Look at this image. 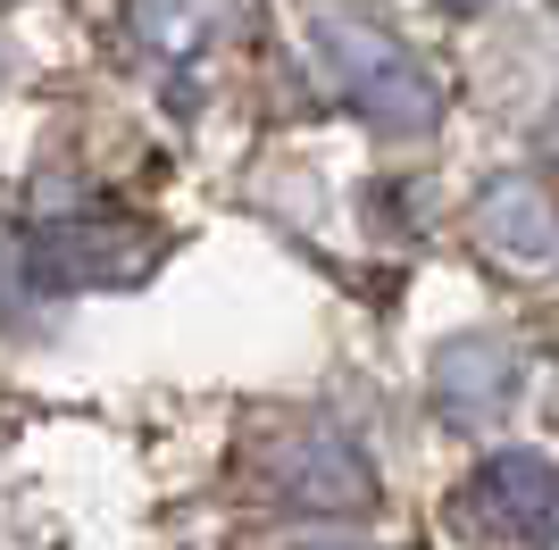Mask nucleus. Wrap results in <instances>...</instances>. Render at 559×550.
Segmentation results:
<instances>
[{"label":"nucleus","instance_id":"obj_1","mask_svg":"<svg viewBox=\"0 0 559 550\" xmlns=\"http://www.w3.org/2000/svg\"><path fill=\"white\" fill-rule=\"evenodd\" d=\"M309 50H318V75L343 92V109H359L376 134H426L443 117V92L426 75V59L401 34H384L376 17H318L309 25Z\"/></svg>","mask_w":559,"mask_h":550},{"label":"nucleus","instance_id":"obj_2","mask_svg":"<svg viewBox=\"0 0 559 550\" xmlns=\"http://www.w3.org/2000/svg\"><path fill=\"white\" fill-rule=\"evenodd\" d=\"M259 0H126V34L167 92H192L226 50L251 43Z\"/></svg>","mask_w":559,"mask_h":550},{"label":"nucleus","instance_id":"obj_3","mask_svg":"<svg viewBox=\"0 0 559 550\" xmlns=\"http://www.w3.org/2000/svg\"><path fill=\"white\" fill-rule=\"evenodd\" d=\"M551 458L543 451H492L476 476L460 483L451 501V526L467 542H492V550H526L543 526H551Z\"/></svg>","mask_w":559,"mask_h":550},{"label":"nucleus","instance_id":"obj_4","mask_svg":"<svg viewBox=\"0 0 559 550\" xmlns=\"http://www.w3.org/2000/svg\"><path fill=\"white\" fill-rule=\"evenodd\" d=\"M276 483L293 492V509H318V517H350V509L376 501L368 451H359V442H343V434H326V426H309L301 442H284Z\"/></svg>","mask_w":559,"mask_h":550},{"label":"nucleus","instance_id":"obj_5","mask_svg":"<svg viewBox=\"0 0 559 550\" xmlns=\"http://www.w3.org/2000/svg\"><path fill=\"white\" fill-rule=\"evenodd\" d=\"M142 259H151V234L142 226H50V234H34L25 275L34 284H117Z\"/></svg>","mask_w":559,"mask_h":550},{"label":"nucleus","instance_id":"obj_6","mask_svg":"<svg viewBox=\"0 0 559 550\" xmlns=\"http://www.w3.org/2000/svg\"><path fill=\"white\" fill-rule=\"evenodd\" d=\"M518 384H526V359H518L510 343H492V334H467V343L435 350V392H443V409L460 417V426L501 417L518 400Z\"/></svg>","mask_w":559,"mask_h":550},{"label":"nucleus","instance_id":"obj_7","mask_svg":"<svg viewBox=\"0 0 559 550\" xmlns=\"http://www.w3.org/2000/svg\"><path fill=\"white\" fill-rule=\"evenodd\" d=\"M476 234H485V251H492V259H510L518 275L551 267V208H543V192H535L526 176H501V183H485Z\"/></svg>","mask_w":559,"mask_h":550},{"label":"nucleus","instance_id":"obj_8","mask_svg":"<svg viewBox=\"0 0 559 550\" xmlns=\"http://www.w3.org/2000/svg\"><path fill=\"white\" fill-rule=\"evenodd\" d=\"M443 9H460V17H467V9H492V0H443Z\"/></svg>","mask_w":559,"mask_h":550},{"label":"nucleus","instance_id":"obj_9","mask_svg":"<svg viewBox=\"0 0 559 550\" xmlns=\"http://www.w3.org/2000/svg\"><path fill=\"white\" fill-rule=\"evenodd\" d=\"M343 550H350V542H343Z\"/></svg>","mask_w":559,"mask_h":550}]
</instances>
